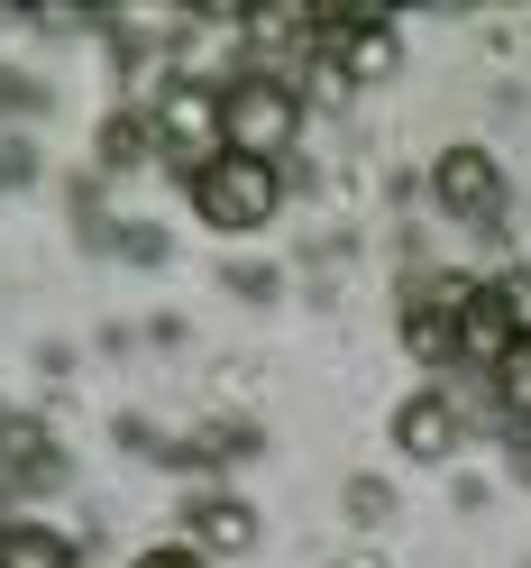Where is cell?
<instances>
[{"label":"cell","instance_id":"6da1fadb","mask_svg":"<svg viewBox=\"0 0 531 568\" xmlns=\"http://www.w3.org/2000/svg\"><path fill=\"white\" fill-rule=\"evenodd\" d=\"M294 83H275V74H238L229 92H221V148L229 156H257V165H275L294 148Z\"/></svg>","mask_w":531,"mask_h":568},{"label":"cell","instance_id":"7a4b0ae2","mask_svg":"<svg viewBox=\"0 0 531 568\" xmlns=\"http://www.w3.org/2000/svg\"><path fill=\"white\" fill-rule=\"evenodd\" d=\"M193 211L211 230H257L266 211H275V165H257V156H211L202 174H193Z\"/></svg>","mask_w":531,"mask_h":568},{"label":"cell","instance_id":"3957f363","mask_svg":"<svg viewBox=\"0 0 531 568\" xmlns=\"http://www.w3.org/2000/svg\"><path fill=\"white\" fill-rule=\"evenodd\" d=\"M522 331H531V322H522L504 294H458V348H468V358H494V367H504V348H513Z\"/></svg>","mask_w":531,"mask_h":568},{"label":"cell","instance_id":"277c9868","mask_svg":"<svg viewBox=\"0 0 531 568\" xmlns=\"http://www.w3.org/2000/svg\"><path fill=\"white\" fill-rule=\"evenodd\" d=\"M156 129L193 156V174L221 156V101H202V92H165V120H156Z\"/></svg>","mask_w":531,"mask_h":568},{"label":"cell","instance_id":"5b68a950","mask_svg":"<svg viewBox=\"0 0 531 568\" xmlns=\"http://www.w3.org/2000/svg\"><path fill=\"white\" fill-rule=\"evenodd\" d=\"M431 193H440L449 211H494V156H486V148H449V156L431 165Z\"/></svg>","mask_w":531,"mask_h":568},{"label":"cell","instance_id":"8992f818","mask_svg":"<svg viewBox=\"0 0 531 568\" xmlns=\"http://www.w3.org/2000/svg\"><path fill=\"white\" fill-rule=\"evenodd\" d=\"M395 440H404V449H412V458H440V449H449V440H458V413H449V404H440V395H412V404H404V413H395Z\"/></svg>","mask_w":531,"mask_h":568},{"label":"cell","instance_id":"52a82bcc","mask_svg":"<svg viewBox=\"0 0 531 568\" xmlns=\"http://www.w3.org/2000/svg\"><path fill=\"white\" fill-rule=\"evenodd\" d=\"M0 568H74V541L47 523H10L0 531Z\"/></svg>","mask_w":531,"mask_h":568},{"label":"cell","instance_id":"ba28073f","mask_svg":"<svg viewBox=\"0 0 531 568\" xmlns=\"http://www.w3.org/2000/svg\"><path fill=\"white\" fill-rule=\"evenodd\" d=\"M348 74H358V83H376V74H395V38H385V28H358V38H348Z\"/></svg>","mask_w":531,"mask_h":568},{"label":"cell","instance_id":"9c48e42d","mask_svg":"<svg viewBox=\"0 0 531 568\" xmlns=\"http://www.w3.org/2000/svg\"><path fill=\"white\" fill-rule=\"evenodd\" d=\"M193 531L229 550V541H247V514H238V505H202V514H193Z\"/></svg>","mask_w":531,"mask_h":568},{"label":"cell","instance_id":"30bf717a","mask_svg":"<svg viewBox=\"0 0 531 568\" xmlns=\"http://www.w3.org/2000/svg\"><path fill=\"white\" fill-rule=\"evenodd\" d=\"M494 376H504V395H513V404L531 413V331H522V339L504 348V367H494Z\"/></svg>","mask_w":531,"mask_h":568}]
</instances>
